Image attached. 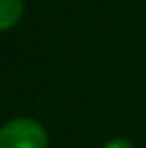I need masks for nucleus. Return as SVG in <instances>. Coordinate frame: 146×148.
Listing matches in <instances>:
<instances>
[{
  "mask_svg": "<svg viewBox=\"0 0 146 148\" xmlns=\"http://www.w3.org/2000/svg\"><path fill=\"white\" fill-rule=\"evenodd\" d=\"M45 129L32 118H15L0 127V148H45Z\"/></svg>",
  "mask_w": 146,
  "mask_h": 148,
  "instance_id": "nucleus-1",
  "label": "nucleus"
},
{
  "mask_svg": "<svg viewBox=\"0 0 146 148\" xmlns=\"http://www.w3.org/2000/svg\"><path fill=\"white\" fill-rule=\"evenodd\" d=\"M22 13H24V0H0V30L15 26Z\"/></svg>",
  "mask_w": 146,
  "mask_h": 148,
  "instance_id": "nucleus-2",
  "label": "nucleus"
},
{
  "mask_svg": "<svg viewBox=\"0 0 146 148\" xmlns=\"http://www.w3.org/2000/svg\"><path fill=\"white\" fill-rule=\"evenodd\" d=\"M103 148H133V146H131V142H127V140H123V137H118V140L108 142Z\"/></svg>",
  "mask_w": 146,
  "mask_h": 148,
  "instance_id": "nucleus-3",
  "label": "nucleus"
}]
</instances>
